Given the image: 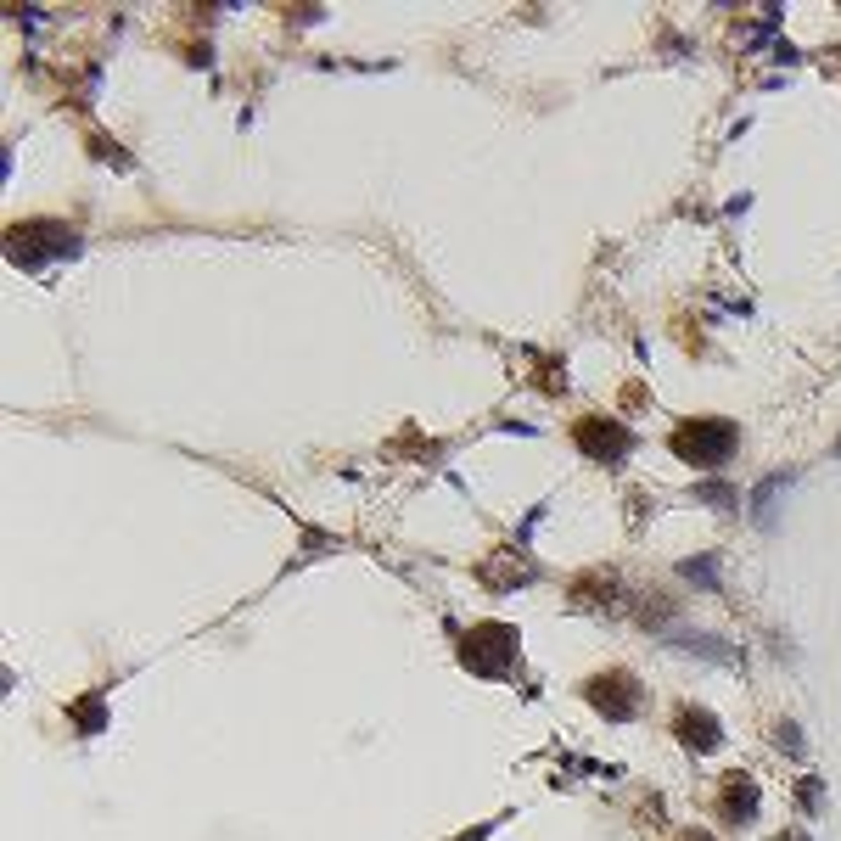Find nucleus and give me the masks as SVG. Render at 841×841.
I'll return each mask as SVG.
<instances>
[{
    "label": "nucleus",
    "mask_w": 841,
    "mask_h": 841,
    "mask_svg": "<svg viewBox=\"0 0 841 841\" xmlns=\"http://www.w3.org/2000/svg\"><path fill=\"white\" fill-rule=\"evenodd\" d=\"M673 729H679V746H690L696 757H707V752L724 746V729H718V718L707 713V707H679Z\"/></svg>",
    "instance_id": "nucleus-6"
},
{
    "label": "nucleus",
    "mask_w": 841,
    "mask_h": 841,
    "mask_svg": "<svg viewBox=\"0 0 841 841\" xmlns=\"http://www.w3.org/2000/svg\"><path fill=\"white\" fill-rule=\"evenodd\" d=\"M774 741H780L791 757H802V735H797V724H780V735H774Z\"/></svg>",
    "instance_id": "nucleus-13"
},
{
    "label": "nucleus",
    "mask_w": 841,
    "mask_h": 841,
    "mask_svg": "<svg viewBox=\"0 0 841 841\" xmlns=\"http://www.w3.org/2000/svg\"><path fill=\"white\" fill-rule=\"evenodd\" d=\"M679 572H685L690 584H701V589H718V561H713V556H696V561H685Z\"/></svg>",
    "instance_id": "nucleus-10"
},
{
    "label": "nucleus",
    "mask_w": 841,
    "mask_h": 841,
    "mask_svg": "<svg viewBox=\"0 0 841 841\" xmlns=\"http://www.w3.org/2000/svg\"><path fill=\"white\" fill-rule=\"evenodd\" d=\"M791 841H808V836H802V830H791Z\"/></svg>",
    "instance_id": "nucleus-16"
},
{
    "label": "nucleus",
    "mask_w": 841,
    "mask_h": 841,
    "mask_svg": "<svg viewBox=\"0 0 841 841\" xmlns=\"http://www.w3.org/2000/svg\"><path fill=\"white\" fill-rule=\"evenodd\" d=\"M673 645L707 656V662H724V668H741V651H735V645H718V634H673Z\"/></svg>",
    "instance_id": "nucleus-9"
},
{
    "label": "nucleus",
    "mask_w": 841,
    "mask_h": 841,
    "mask_svg": "<svg viewBox=\"0 0 841 841\" xmlns=\"http://www.w3.org/2000/svg\"><path fill=\"white\" fill-rule=\"evenodd\" d=\"M522 634H516L511 623H477L466 628V640H460V662H466L477 679H505L516 662V651H522Z\"/></svg>",
    "instance_id": "nucleus-2"
},
{
    "label": "nucleus",
    "mask_w": 841,
    "mask_h": 841,
    "mask_svg": "<svg viewBox=\"0 0 841 841\" xmlns=\"http://www.w3.org/2000/svg\"><path fill=\"white\" fill-rule=\"evenodd\" d=\"M685 841H713V836H707V830H690V836Z\"/></svg>",
    "instance_id": "nucleus-15"
},
{
    "label": "nucleus",
    "mask_w": 841,
    "mask_h": 841,
    "mask_svg": "<svg viewBox=\"0 0 841 841\" xmlns=\"http://www.w3.org/2000/svg\"><path fill=\"white\" fill-rule=\"evenodd\" d=\"M718 819H729V825H757V780L752 774H724Z\"/></svg>",
    "instance_id": "nucleus-7"
},
{
    "label": "nucleus",
    "mask_w": 841,
    "mask_h": 841,
    "mask_svg": "<svg viewBox=\"0 0 841 841\" xmlns=\"http://www.w3.org/2000/svg\"><path fill=\"white\" fill-rule=\"evenodd\" d=\"M836 455H841V443H836Z\"/></svg>",
    "instance_id": "nucleus-17"
},
{
    "label": "nucleus",
    "mask_w": 841,
    "mask_h": 841,
    "mask_svg": "<svg viewBox=\"0 0 841 841\" xmlns=\"http://www.w3.org/2000/svg\"><path fill=\"white\" fill-rule=\"evenodd\" d=\"M73 713L85 718V735H96V729H101V701H79Z\"/></svg>",
    "instance_id": "nucleus-12"
},
{
    "label": "nucleus",
    "mask_w": 841,
    "mask_h": 841,
    "mask_svg": "<svg viewBox=\"0 0 841 841\" xmlns=\"http://www.w3.org/2000/svg\"><path fill=\"white\" fill-rule=\"evenodd\" d=\"M584 696H589V707H595L606 724H628V718H640V707H645V685L634 679V673H623V668L595 673V679L584 685Z\"/></svg>",
    "instance_id": "nucleus-4"
},
{
    "label": "nucleus",
    "mask_w": 841,
    "mask_h": 841,
    "mask_svg": "<svg viewBox=\"0 0 841 841\" xmlns=\"http://www.w3.org/2000/svg\"><path fill=\"white\" fill-rule=\"evenodd\" d=\"M6 253H12V264H23V270H40L45 258H73V253H79V230L34 219V225H17L12 230Z\"/></svg>",
    "instance_id": "nucleus-3"
},
{
    "label": "nucleus",
    "mask_w": 841,
    "mask_h": 841,
    "mask_svg": "<svg viewBox=\"0 0 841 841\" xmlns=\"http://www.w3.org/2000/svg\"><path fill=\"white\" fill-rule=\"evenodd\" d=\"M797 797H802V813H819V802H825V785H819V780H802Z\"/></svg>",
    "instance_id": "nucleus-11"
},
{
    "label": "nucleus",
    "mask_w": 841,
    "mask_h": 841,
    "mask_svg": "<svg viewBox=\"0 0 841 841\" xmlns=\"http://www.w3.org/2000/svg\"><path fill=\"white\" fill-rule=\"evenodd\" d=\"M785 488H791V471H769V477L752 488V522L757 528H774V511H780L774 499H780Z\"/></svg>",
    "instance_id": "nucleus-8"
},
{
    "label": "nucleus",
    "mask_w": 841,
    "mask_h": 841,
    "mask_svg": "<svg viewBox=\"0 0 841 841\" xmlns=\"http://www.w3.org/2000/svg\"><path fill=\"white\" fill-rule=\"evenodd\" d=\"M668 443H673V455L685 460V466L713 471V466H724V460L735 455L741 427H735V421H718V415H696V421H685V427H673Z\"/></svg>",
    "instance_id": "nucleus-1"
},
{
    "label": "nucleus",
    "mask_w": 841,
    "mask_h": 841,
    "mask_svg": "<svg viewBox=\"0 0 841 841\" xmlns=\"http://www.w3.org/2000/svg\"><path fill=\"white\" fill-rule=\"evenodd\" d=\"M701 499H713V505H729V499H735V494H729L724 483H707V488H701Z\"/></svg>",
    "instance_id": "nucleus-14"
},
{
    "label": "nucleus",
    "mask_w": 841,
    "mask_h": 841,
    "mask_svg": "<svg viewBox=\"0 0 841 841\" xmlns=\"http://www.w3.org/2000/svg\"><path fill=\"white\" fill-rule=\"evenodd\" d=\"M572 438H578V449H584L589 460H606V466H617V460L634 449V432H628L617 415H584Z\"/></svg>",
    "instance_id": "nucleus-5"
}]
</instances>
